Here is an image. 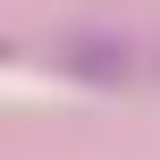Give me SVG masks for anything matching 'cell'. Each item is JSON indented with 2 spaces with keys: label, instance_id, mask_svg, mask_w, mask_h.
Returning <instances> with one entry per match:
<instances>
[{
  "label": "cell",
  "instance_id": "1",
  "mask_svg": "<svg viewBox=\"0 0 160 160\" xmlns=\"http://www.w3.org/2000/svg\"><path fill=\"white\" fill-rule=\"evenodd\" d=\"M68 68H76V76H127L135 59H127V42H101V34H84V42L68 51Z\"/></svg>",
  "mask_w": 160,
  "mask_h": 160
}]
</instances>
